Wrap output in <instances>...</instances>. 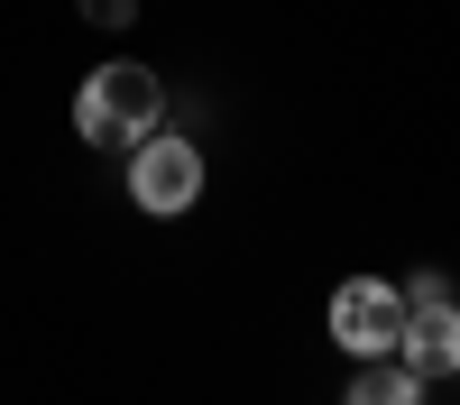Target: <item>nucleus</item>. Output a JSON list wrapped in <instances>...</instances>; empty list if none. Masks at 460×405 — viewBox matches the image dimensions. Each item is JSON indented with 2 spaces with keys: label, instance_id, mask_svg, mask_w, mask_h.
Masks as SVG:
<instances>
[{
  "label": "nucleus",
  "instance_id": "nucleus-1",
  "mask_svg": "<svg viewBox=\"0 0 460 405\" xmlns=\"http://www.w3.org/2000/svg\"><path fill=\"white\" fill-rule=\"evenodd\" d=\"M166 120V84L147 65H93L84 74V92H74V129H84V147H129L138 138H157Z\"/></svg>",
  "mask_w": 460,
  "mask_h": 405
},
{
  "label": "nucleus",
  "instance_id": "nucleus-2",
  "mask_svg": "<svg viewBox=\"0 0 460 405\" xmlns=\"http://www.w3.org/2000/svg\"><path fill=\"white\" fill-rule=\"evenodd\" d=\"M332 341L350 350V359H396V341H405V286H387V277H341L332 286Z\"/></svg>",
  "mask_w": 460,
  "mask_h": 405
},
{
  "label": "nucleus",
  "instance_id": "nucleus-3",
  "mask_svg": "<svg viewBox=\"0 0 460 405\" xmlns=\"http://www.w3.org/2000/svg\"><path fill=\"white\" fill-rule=\"evenodd\" d=\"M396 359H405L424 387L460 378V304H451L442 277H414V286H405V341H396Z\"/></svg>",
  "mask_w": 460,
  "mask_h": 405
},
{
  "label": "nucleus",
  "instance_id": "nucleus-4",
  "mask_svg": "<svg viewBox=\"0 0 460 405\" xmlns=\"http://www.w3.org/2000/svg\"><path fill=\"white\" fill-rule=\"evenodd\" d=\"M129 203L138 212H194L203 203V147L194 138H138L129 147Z\"/></svg>",
  "mask_w": 460,
  "mask_h": 405
},
{
  "label": "nucleus",
  "instance_id": "nucleus-5",
  "mask_svg": "<svg viewBox=\"0 0 460 405\" xmlns=\"http://www.w3.org/2000/svg\"><path fill=\"white\" fill-rule=\"evenodd\" d=\"M341 405H424V378L405 359H359V378H350Z\"/></svg>",
  "mask_w": 460,
  "mask_h": 405
},
{
  "label": "nucleus",
  "instance_id": "nucleus-6",
  "mask_svg": "<svg viewBox=\"0 0 460 405\" xmlns=\"http://www.w3.org/2000/svg\"><path fill=\"white\" fill-rule=\"evenodd\" d=\"M93 10V28H129V0H84Z\"/></svg>",
  "mask_w": 460,
  "mask_h": 405
}]
</instances>
